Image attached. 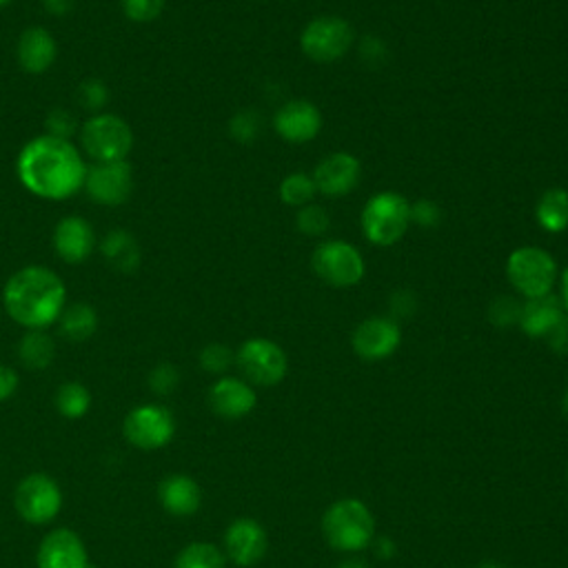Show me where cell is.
I'll return each instance as SVG.
<instances>
[{"label": "cell", "mask_w": 568, "mask_h": 568, "mask_svg": "<svg viewBox=\"0 0 568 568\" xmlns=\"http://www.w3.org/2000/svg\"><path fill=\"white\" fill-rule=\"evenodd\" d=\"M17 173L21 184L36 199L67 201L83 192L87 162L72 140L43 133L21 149Z\"/></svg>", "instance_id": "obj_1"}, {"label": "cell", "mask_w": 568, "mask_h": 568, "mask_svg": "<svg viewBox=\"0 0 568 568\" xmlns=\"http://www.w3.org/2000/svg\"><path fill=\"white\" fill-rule=\"evenodd\" d=\"M67 307V287L61 276L43 265L17 271L3 291V309L28 331H45L58 322Z\"/></svg>", "instance_id": "obj_2"}, {"label": "cell", "mask_w": 568, "mask_h": 568, "mask_svg": "<svg viewBox=\"0 0 568 568\" xmlns=\"http://www.w3.org/2000/svg\"><path fill=\"white\" fill-rule=\"evenodd\" d=\"M322 535L340 553H360L375 539V517L362 500L342 497L324 511Z\"/></svg>", "instance_id": "obj_3"}, {"label": "cell", "mask_w": 568, "mask_h": 568, "mask_svg": "<svg viewBox=\"0 0 568 568\" xmlns=\"http://www.w3.org/2000/svg\"><path fill=\"white\" fill-rule=\"evenodd\" d=\"M360 223L373 247H394L411 225V203L398 192H381L366 201Z\"/></svg>", "instance_id": "obj_4"}, {"label": "cell", "mask_w": 568, "mask_h": 568, "mask_svg": "<svg viewBox=\"0 0 568 568\" xmlns=\"http://www.w3.org/2000/svg\"><path fill=\"white\" fill-rule=\"evenodd\" d=\"M506 278L524 300H533L553 293L559 271L555 258L546 249L517 247L506 258Z\"/></svg>", "instance_id": "obj_5"}, {"label": "cell", "mask_w": 568, "mask_h": 568, "mask_svg": "<svg viewBox=\"0 0 568 568\" xmlns=\"http://www.w3.org/2000/svg\"><path fill=\"white\" fill-rule=\"evenodd\" d=\"M81 149L94 162L127 160L133 147V131L116 114H94L81 125Z\"/></svg>", "instance_id": "obj_6"}, {"label": "cell", "mask_w": 568, "mask_h": 568, "mask_svg": "<svg viewBox=\"0 0 568 568\" xmlns=\"http://www.w3.org/2000/svg\"><path fill=\"white\" fill-rule=\"evenodd\" d=\"M236 366L249 385L276 387L287 377L289 357L278 342L269 337H249L236 351Z\"/></svg>", "instance_id": "obj_7"}, {"label": "cell", "mask_w": 568, "mask_h": 568, "mask_svg": "<svg viewBox=\"0 0 568 568\" xmlns=\"http://www.w3.org/2000/svg\"><path fill=\"white\" fill-rule=\"evenodd\" d=\"M355 43L353 28L342 17H318L309 21L300 34L302 54L318 65L337 63Z\"/></svg>", "instance_id": "obj_8"}, {"label": "cell", "mask_w": 568, "mask_h": 568, "mask_svg": "<svg viewBox=\"0 0 568 568\" xmlns=\"http://www.w3.org/2000/svg\"><path fill=\"white\" fill-rule=\"evenodd\" d=\"M311 269L324 285L349 289L364 280L366 262L353 245L344 240H324L311 254Z\"/></svg>", "instance_id": "obj_9"}, {"label": "cell", "mask_w": 568, "mask_h": 568, "mask_svg": "<svg viewBox=\"0 0 568 568\" xmlns=\"http://www.w3.org/2000/svg\"><path fill=\"white\" fill-rule=\"evenodd\" d=\"M14 506L25 522L43 526L58 517L63 508V491L52 475L32 473L17 486Z\"/></svg>", "instance_id": "obj_10"}, {"label": "cell", "mask_w": 568, "mask_h": 568, "mask_svg": "<svg viewBox=\"0 0 568 568\" xmlns=\"http://www.w3.org/2000/svg\"><path fill=\"white\" fill-rule=\"evenodd\" d=\"M175 418L162 405H140L125 418L122 433L127 442L142 451L164 449L175 436Z\"/></svg>", "instance_id": "obj_11"}, {"label": "cell", "mask_w": 568, "mask_h": 568, "mask_svg": "<svg viewBox=\"0 0 568 568\" xmlns=\"http://www.w3.org/2000/svg\"><path fill=\"white\" fill-rule=\"evenodd\" d=\"M87 196L103 207H120L133 192V171L127 160L92 162L85 175Z\"/></svg>", "instance_id": "obj_12"}, {"label": "cell", "mask_w": 568, "mask_h": 568, "mask_svg": "<svg viewBox=\"0 0 568 568\" xmlns=\"http://www.w3.org/2000/svg\"><path fill=\"white\" fill-rule=\"evenodd\" d=\"M403 344V329L398 320L387 315H373L362 320L353 335L351 346L364 362H383L392 357Z\"/></svg>", "instance_id": "obj_13"}, {"label": "cell", "mask_w": 568, "mask_h": 568, "mask_svg": "<svg viewBox=\"0 0 568 568\" xmlns=\"http://www.w3.org/2000/svg\"><path fill=\"white\" fill-rule=\"evenodd\" d=\"M313 182L318 194L326 199H342L353 194L362 180V164L349 151L329 153L313 169Z\"/></svg>", "instance_id": "obj_14"}, {"label": "cell", "mask_w": 568, "mask_h": 568, "mask_svg": "<svg viewBox=\"0 0 568 568\" xmlns=\"http://www.w3.org/2000/svg\"><path fill=\"white\" fill-rule=\"evenodd\" d=\"M269 548V537L265 526L254 517H238L225 531V555L238 566H256Z\"/></svg>", "instance_id": "obj_15"}, {"label": "cell", "mask_w": 568, "mask_h": 568, "mask_svg": "<svg viewBox=\"0 0 568 568\" xmlns=\"http://www.w3.org/2000/svg\"><path fill=\"white\" fill-rule=\"evenodd\" d=\"M274 129L282 140L291 144H304L318 138L322 129V114L311 100L293 98L276 111Z\"/></svg>", "instance_id": "obj_16"}, {"label": "cell", "mask_w": 568, "mask_h": 568, "mask_svg": "<svg viewBox=\"0 0 568 568\" xmlns=\"http://www.w3.org/2000/svg\"><path fill=\"white\" fill-rule=\"evenodd\" d=\"M210 407L225 420L247 418L258 407L256 387L249 385L245 377L221 375L210 389Z\"/></svg>", "instance_id": "obj_17"}, {"label": "cell", "mask_w": 568, "mask_h": 568, "mask_svg": "<svg viewBox=\"0 0 568 568\" xmlns=\"http://www.w3.org/2000/svg\"><path fill=\"white\" fill-rule=\"evenodd\" d=\"M39 568H94L85 542L72 528L47 533L36 553Z\"/></svg>", "instance_id": "obj_18"}, {"label": "cell", "mask_w": 568, "mask_h": 568, "mask_svg": "<svg viewBox=\"0 0 568 568\" xmlns=\"http://www.w3.org/2000/svg\"><path fill=\"white\" fill-rule=\"evenodd\" d=\"M54 249L67 265H81L96 249V232L83 216H65L54 229Z\"/></svg>", "instance_id": "obj_19"}, {"label": "cell", "mask_w": 568, "mask_h": 568, "mask_svg": "<svg viewBox=\"0 0 568 568\" xmlns=\"http://www.w3.org/2000/svg\"><path fill=\"white\" fill-rule=\"evenodd\" d=\"M158 500L167 513L175 517H192L203 506V489L192 475L173 473L160 482Z\"/></svg>", "instance_id": "obj_20"}, {"label": "cell", "mask_w": 568, "mask_h": 568, "mask_svg": "<svg viewBox=\"0 0 568 568\" xmlns=\"http://www.w3.org/2000/svg\"><path fill=\"white\" fill-rule=\"evenodd\" d=\"M58 56V43L45 28H28L17 43L19 65L28 74H45Z\"/></svg>", "instance_id": "obj_21"}, {"label": "cell", "mask_w": 568, "mask_h": 568, "mask_svg": "<svg viewBox=\"0 0 568 568\" xmlns=\"http://www.w3.org/2000/svg\"><path fill=\"white\" fill-rule=\"evenodd\" d=\"M564 315H566V311L559 302V296L548 293L544 298L524 300L517 326L522 329L524 335L539 340V337H546L559 324V320Z\"/></svg>", "instance_id": "obj_22"}, {"label": "cell", "mask_w": 568, "mask_h": 568, "mask_svg": "<svg viewBox=\"0 0 568 568\" xmlns=\"http://www.w3.org/2000/svg\"><path fill=\"white\" fill-rule=\"evenodd\" d=\"M100 254L105 262L118 274H133L142 262V251L133 234L114 229L100 240Z\"/></svg>", "instance_id": "obj_23"}, {"label": "cell", "mask_w": 568, "mask_h": 568, "mask_svg": "<svg viewBox=\"0 0 568 568\" xmlns=\"http://www.w3.org/2000/svg\"><path fill=\"white\" fill-rule=\"evenodd\" d=\"M535 221L546 234H561L568 229V192L550 186L535 205Z\"/></svg>", "instance_id": "obj_24"}, {"label": "cell", "mask_w": 568, "mask_h": 568, "mask_svg": "<svg viewBox=\"0 0 568 568\" xmlns=\"http://www.w3.org/2000/svg\"><path fill=\"white\" fill-rule=\"evenodd\" d=\"M61 335L69 342H85L89 340L98 329V313L87 302H74L67 304L65 311L58 318Z\"/></svg>", "instance_id": "obj_25"}, {"label": "cell", "mask_w": 568, "mask_h": 568, "mask_svg": "<svg viewBox=\"0 0 568 568\" xmlns=\"http://www.w3.org/2000/svg\"><path fill=\"white\" fill-rule=\"evenodd\" d=\"M19 357L32 371H45L56 357V342L47 331H28L19 342Z\"/></svg>", "instance_id": "obj_26"}, {"label": "cell", "mask_w": 568, "mask_h": 568, "mask_svg": "<svg viewBox=\"0 0 568 568\" xmlns=\"http://www.w3.org/2000/svg\"><path fill=\"white\" fill-rule=\"evenodd\" d=\"M173 568H225V553L210 542L186 544L178 553Z\"/></svg>", "instance_id": "obj_27"}, {"label": "cell", "mask_w": 568, "mask_h": 568, "mask_svg": "<svg viewBox=\"0 0 568 568\" xmlns=\"http://www.w3.org/2000/svg\"><path fill=\"white\" fill-rule=\"evenodd\" d=\"M318 194L315 189V182L309 173H302V171H296V173H289L282 182H280V189H278V196L280 201L287 205V207H304L309 203H313Z\"/></svg>", "instance_id": "obj_28"}, {"label": "cell", "mask_w": 568, "mask_h": 568, "mask_svg": "<svg viewBox=\"0 0 568 568\" xmlns=\"http://www.w3.org/2000/svg\"><path fill=\"white\" fill-rule=\"evenodd\" d=\"M56 407L61 416L69 420H78L87 416L92 407V394L83 383H65L56 394Z\"/></svg>", "instance_id": "obj_29"}, {"label": "cell", "mask_w": 568, "mask_h": 568, "mask_svg": "<svg viewBox=\"0 0 568 568\" xmlns=\"http://www.w3.org/2000/svg\"><path fill=\"white\" fill-rule=\"evenodd\" d=\"M296 227H298L300 234H304L309 238H322L331 227V216L324 207L309 203V205L298 210Z\"/></svg>", "instance_id": "obj_30"}, {"label": "cell", "mask_w": 568, "mask_h": 568, "mask_svg": "<svg viewBox=\"0 0 568 568\" xmlns=\"http://www.w3.org/2000/svg\"><path fill=\"white\" fill-rule=\"evenodd\" d=\"M236 364V353L221 342H212L201 351V366L212 375H225Z\"/></svg>", "instance_id": "obj_31"}, {"label": "cell", "mask_w": 568, "mask_h": 568, "mask_svg": "<svg viewBox=\"0 0 568 568\" xmlns=\"http://www.w3.org/2000/svg\"><path fill=\"white\" fill-rule=\"evenodd\" d=\"M519 313H522V302H517L511 296H500L489 304V320L491 324H495L497 329H508V326H517L519 322Z\"/></svg>", "instance_id": "obj_32"}, {"label": "cell", "mask_w": 568, "mask_h": 568, "mask_svg": "<svg viewBox=\"0 0 568 568\" xmlns=\"http://www.w3.org/2000/svg\"><path fill=\"white\" fill-rule=\"evenodd\" d=\"M78 103L85 111L103 114V107L109 103V87L100 78H87L78 89Z\"/></svg>", "instance_id": "obj_33"}, {"label": "cell", "mask_w": 568, "mask_h": 568, "mask_svg": "<svg viewBox=\"0 0 568 568\" xmlns=\"http://www.w3.org/2000/svg\"><path fill=\"white\" fill-rule=\"evenodd\" d=\"M229 133L234 140L243 142V144H249L254 142L258 136H260V114L251 111V109H245V111H238L232 120H229Z\"/></svg>", "instance_id": "obj_34"}, {"label": "cell", "mask_w": 568, "mask_h": 568, "mask_svg": "<svg viewBox=\"0 0 568 568\" xmlns=\"http://www.w3.org/2000/svg\"><path fill=\"white\" fill-rule=\"evenodd\" d=\"M120 6L129 21L151 23L162 14L167 0H120Z\"/></svg>", "instance_id": "obj_35"}, {"label": "cell", "mask_w": 568, "mask_h": 568, "mask_svg": "<svg viewBox=\"0 0 568 568\" xmlns=\"http://www.w3.org/2000/svg\"><path fill=\"white\" fill-rule=\"evenodd\" d=\"M180 383V371L169 364V362H162L158 364L151 373H149V387L156 396H169L175 392Z\"/></svg>", "instance_id": "obj_36"}, {"label": "cell", "mask_w": 568, "mask_h": 568, "mask_svg": "<svg viewBox=\"0 0 568 568\" xmlns=\"http://www.w3.org/2000/svg\"><path fill=\"white\" fill-rule=\"evenodd\" d=\"M78 122L76 118L67 111V109H52L47 114V120H45V133L54 136V138H63V140H72L74 133H78Z\"/></svg>", "instance_id": "obj_37"}, {"label": "cell", "mask_w": 568, "mask_h": 568, "mask_svg": "<svg viewBox=\"0 0 568 568\" xmlns=\"http://www.w3.org/2000/svg\"><path fill=\"white\" fill-rule=\"evenodd\" d=\"M442 221V212L438 203L422 199L418 203H411V223H416L422 229H436Z\"/></svg>", "instance_id": "obj_38"}, {"label": "cell", "mask_w": 568, "mask_h": 568, "mask_svg": "<svg viewBox=\"0 0 568 568\" xmlns=\"http://www.w3.org/2000/svg\"><path fill=\"white\" fill-rule=\"evenodd\" d=\"M360 56L364 63H371V65H385L387 61V45L385 41L375 39V36H366L360 45Z\"/></svg>", "instance_id": "obj_39"}, {"label": "cell", "mask_w": 568, "mask_h": 568, "mask_svg": "<svg viewBox=\"0 0 568 568\" xmlns=\"http://www.w3.org/2000/svg\"><path fill=\"white\" fill-rule=\"evenodd\" d=\"M553 353L568 355V313L559 320V324L544 337Z\"/></svg>", "instance_id": "obj_40"}, {"label": "cell", "mask_w": 568, "mask_h": 568, "mask_svg": "<svg viewBox=\"0 0 568 568\" xmlns=\"http://www.w3.org/2000/svg\"><path fill=\"white\" fill-rule=\"evenodd\" d=\"M21 385V377L17 373V368L8 366V364H0V403L10 400Z\"/></svg>", "instance_id": "obj_41"}, {"label": "cell", "mask_w": 568, "mask_h": 568, "mask_svg": "<svg viewBox=\"0 0 568 568\" xmlns=\"http://www.w3.org/2000/svg\"><path fill=\"white\" fill-rule=\"evenodd\" d=\"M416 307H418V302L411 291H396L392 298V318L394 320L409 318L416 311Z\"/></svg>", "instance_id": "obj_42"}, {"label": "cell", "mask_w": 568, "mask_h": 568, "mask_svg": "<svg viewBox=\"0 0 568 568\" xmlns=\"http://www.w3.org/2000/svg\"><path fill=\"white\" fill-rule=\"evenodd\" d=\"M375 555L381 557V559H392V557H396V542H394L392 537H387V535L377 537V539H375Z\"/></svg>", "instance_id": "obj_43"}, {"label": "cell", "mask_w": 568, "mask_h": 568, "mask_svg": "<svg viewBox=\"0 0 568 568\" xmlns=\"http://www.w3.org/2000/svg\"><path fill=\"white\" fill-rule=\"evenodd\" d=\"M43 6L52 17H65L72 12L74 0H43Z\"/></svg>", "instance_id": "obj_44"}, {"label": "cell", "mask_w": 568, "mask_h": 568, "mask_svg": "<svg viewBox=\"0 0 568 568\" xmlns=\"http://www.w3.org/2000/svg\"><path fill=\"white\" fill-rule=\"evenodd\" d=\"M559 302H561L564 311L568 313V267L559 276Z\"/></svg>", "instance_id": "obj_45"}, {"label": "cell", "mask_w": 568, "mask_h": 568, "mask_svg": "<svg viewBox=\"0 0 568 568\" xmlns=\"http://www.w3.org/2000/svg\"><path fill=\"white\" fill-rule=\"evenodd\" d=\"M335 568H368L362 559H346V561H340Z\"/></svg>", "instance_id": "obj_46"}, {"label": "cell", "mask_w": 568, "mask_h": 568, "mask_svg": "<svg viewBox=\"0 0 568 568\" xmlns=\"http://www.w3.org/2000/svg\"><path fill=\"white\" fill-rule=\"evenodd\" d=\"M478 568H506L502 561H495V559H489V561H482Z\"/></svg>", "instance_id": "obj_47"}, {"label": "cell", "mask_w": 568, "mask_h": 568, "mask_svg": "<svg viewBox=\"0 0 568 568\" xmlns=\"http://www.w3.org/2000/svg\"><path fill=\"white\" fill-rule=\"evenodd\" d=\"M561 414H564L566 420H568V389H566L564 396H561Z\"/></svg>", "instance_id": "obj_48"}, {"label": "cell", "mask_w": 568, "mask_h": 568, "mask_svg": "<svg viewBox=\"0 0 568 568\" xmlns=\"http://www.w3.org/2000/svg\"><path fill=\"white\" fill-rule=\"evenodd\" d=\"M14 3V0H0V12H3L6 8H10Z\"/></svg>", "instance_id": "obj_49"}]
</instances>
